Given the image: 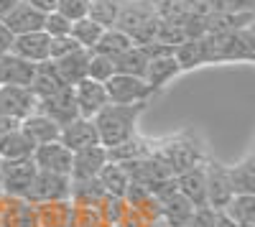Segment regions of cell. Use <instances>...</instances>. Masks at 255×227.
<instances>
[{"instance_id":"obj_16","label":"cell","mask_w":255,"mask_h":227,"mask_svg":"<svg viewBox=\"0 0 255 227\" xmlns=\"http://www.w3.org/2000/svg\"><path fill=\"white\" fill-rule=\"evenodd\" d=\"M207 161V158H204ZM176 179V189L184 199L191 202V207H207V184H204V163L194 169H186L174 176Z\"/></svg>"},{"instance_id":"obj_23","label":"cell","mask_w":255,"mask_h":227,"mask_svg":"<svg viewBox=\"0 0 255 227\" xmlns=\"http://www.w3.org/2000/svg\"><path fill=\"white\" fill-rule=\"evenodd\" d=\"M97 181H100L102 192L108 194V197H125L128 184H130V176H128V171H125L123 163L108 161V163L102 166V171L97 174Z\"/></svg>"},{"instance_id":"obj_4","label":"cell","mask_w":255,"mask_h":227,"mask_svg":"<svg viewBox=\"0 0 255 227\" xmlns=\"http://www.w3.org/2000/svg\"><path fill=\"white\" fill-rule=\"evenodd\" d=\"M204 184H207V207H212L215 212H222L232 202V197H235L230 171L225 163L207 158L204 161Z\"/></svg>"},{"instance_id":"obj_14","label":"cell","mask_w":255,"mask_h":227,"mask_svg":"<svg viewBox=\"0 0 255 227\" xmlns=\"http://www.w3.org/2000/svg\"><path fill=\"white\" fill-rule=\"evenodd\" d=\"M59 143H61V146H67L72 153L79 151V148H87V146H97L100 138H97L95 122L87 120V117H74L72 122L61 125V130H59Z\"/></svg>"},{"instance_id":"obj_42","label":"cell","mask_w":255,"mask_h":227,"mask_svg":"<svg viewBox=\"0 0 255 227\" xmlns=\"http://www.w3.org/2000/svg\"><path fill=\"white\" fill-rule=\"evenodd\" d=\"M18 128H20V120H13V117H3V115H0V138L8 135V133H13V130H18Z\"/></svg>"},{"instance_id":"obj_32","label":"cell","mask_w":255,"mask_h":227,"mask_svg":"<svg viewBox=\"0 0 255 227\" xmlns=\"http://www.w3.org/2000/svg\"><path fill=\"white\" fill-rule=\"evenodd\" d=\"M227 171H230V181L235 194H255V158L253 156H248L235 166H227Z\"/></svg>"},{"instance_id":"obj_18","label":"cell","mask_w":255,"mask_h":227,"mask_svg":"<svg viewBox=\"0 0 255 227\" xmlns=\"http://www.w3.org/2000/svg\"><path fill=\"white\" fill-rule=\"evenodd\" d=\"M56 74L61 77V82L67 87H74L77 82L87 79V64H90V51L87 49H77L69 56H61L56 61H51Z\"/></svg>"},{"instance_id":"obj_27","label":"cell","mask_w":255,"mask_h":227,"mask_svg":"<svg viewBox=\"0 0 255 227\" xmlns=\"http://www.w3.org/2000/svg\"><path fill=\"white\" fill-rule=\"evenodd\" d=\"M174 59H176L181 72L207 64V59H204V36L202 38H184L181 44H176L174 46Z\"/></svg>"},{"instance_id":"obj_28","label":"cell","mask_w":255,"mask_h":227,"mask_svg":"<svg viewBox=\"0 0 255 227\" xmlns=\"http://www.w3.org/2000/svg\"><path fill=\"white\" fill-rule=\"evenodd\" d=\"M238 227H255V194H235L222 210Z\"/></svg>"},{"instance_id":"obj_2","label":"cell","mask_w":255,"mask_h":227,"mask_svg":"<svg viewBox=\"0 0 255 227\" xmlns=\"http://www.w3.org/2000/svg\"><path fill=\"white\" fill-rule=\"evenodd\" d=\"M151 156L156 161H161L168 169V174H174V176L186 171V169L199 166L207 158L204 146L197 140V135L189 133V130L161 138V140H151Z\"/></svg>"},{"instance_id":"obj_17","label":"cell","mask_w":255,"mask_h":227,"mask_svg":"<svg viewBox=\"0 0 255 227\" xmlns=\"http://www.w3.org/2000/svg\"><path fill=\"white\" fill-rule=\"evenodd\" d=\"M36 74V64L20 59L15 54L0 56V85H13V87H31Z\"/></svg>"},{"instance_id":"obj_7","label":"cell","mask_w":255,"mask_h":227,"mask_svg":"<svg viewBox=\"0 0 255 227\" xmlns=\"http://www.w3.org/2000/svg\"><path fill=\"white\" fill-rule=\"evenodd\" d=\"M36 113L51 117L56 125H67V122H72L74 117H79L77 113V102H74V90L72 87H61L59 92L44 97L36 102Z\"/></svg>"},{"instance_id":"obj_49","label":"cell","mask_w":255,"mask_h":227,"mask_svg":"<svg viewBox=\"0 0 255 227\" xmlns=\"http://www.w3.org/2000/svg\"><path fill=\"white\" fill-rule=\"evenodd\" d=\"M100 227H113V225H105V222H102V225H100Z\"/></svg>"},{"instance_id":"obj_26","label":"cell","mask_w":255,"mask_h":227,"mask_svg":"<svg viewBox=\"0 0 255 227\" xmlns=\"http://www.w3.org/2000/svg\"><path fill=\"white\" fill-rule=\"evenodd\" d=\"M33 143L23 130H13L8 135L0 138V158L3 161H20V158H31L33 156Z\"/></svg>"},{"instance_id":"obj_36","label":"cell","mask_w":255,"mask_h":227,"mask_svg":"<svg viewBox=\"0 0 255 227\" xmlns=\"http://www.w3.org/2000/svg\"><path fill=\"white\" fill-rule=\"evenodd\" d=\"M113 74H115L113 59H108V56H102V54H95V51H90L87 79H92V82H100V85H105V82H108Z\"/></svg>"},{"instance_id":"obj_43","label":"cell","mask_w":255,"mask_h":227,"mask_svg":"<svg viewBox=\"0 0 255 227\" xmlns=\"http://www.w3.org/2000/svg\"><path fill=\"white\" fill-rule=\"evenodd\" d=\"M10 44H13V36L8 33V28L0 23V56H5L10 51Z\"/></svg>"},{"instance_id":"obj_3","label":"cell","mask_w":255,"mask_h":227,"mask_svg":"<svg viewBox=\"0 0 255 227\" xmlns=\"http://www.w3.org/2000/svg\"><path fill=\"white\" fill-rule=\"evenodd\" d=\"M105 92L113 105H138V102H151V97H156V92L145 85V79L128 74H113L105 82Z\"/></svg>"},{"instance_id":"obj_39","label":"cell","mask_w":255,"mask_h":227,"mask_svg":"<svg viewBox=\"0 0 255 227\" xmlns=\"http://www.w3.org/2000/svg\"><path fill=\"white\" fill-rule=\"evenodd\" d=\"M102 217L97 207H74L72 212V227H100Z\"/></svg>"},{"instance_id":"obj_29","label":"cell","mask_w":255,"mask_h":227,"mask_svg":"<svg viewBox=\"0 0 255 227\" xmlns=\"http://www.w3.org/2000/svg\"><path fill=\"white\" fill-rule=\"evenodd\" d=\"M108 197L102 192L97 179H84V181H72V194L69 202L74 207H100V202Z\"/></svg>"},{"instance_id":"obj_50","label":"cell","mask_w":255,"mask_h":227,"mask_svg":"<svg viewBox=\"0 0 255 227\" xmlns=\"http://www.w3.org/2000/svg\"><path fill=\"white\" fill-rule=\"evenodd\" d=\"M0 199H3V192H0Z\"/></svg>"},{"instance_id":"obj_11","label":"cell","mask_w":255,"mask_h":227,"mask_svg":"<svg viewBox=\"0 0 255 227\" xmlns=\"http://www.w3.org/2000/svg\"><path fill=\"white\" fill-rule=\"evenodd\" d=\"M108 148L105 146H87L72 153V171L69 179L72 181H84V179H97V174L102 171V166L108 163Z\"/></svg>"},{"instance_id":"obj_24","label":"cell","mask_w":255,"mask_h":227,"mask_svg":"<svg viewBox=\"0 0 255 227\" xmlns=\"http://www.w3.org/2000/svg\"><path fill=\"white\" fill-rule=\"evenodd\" d=\"M148 156H151V140L140 138L138 133L133 138H128L125 143H120V146L108 148V158L113 163H133V161H140Z\"/></svg>"},{"instance_id":"obj_46","label":"cell","mask_w":255,"mask_h":227,"mask_svg":"<svg viewBox=\"0 0 255 227\" xmlns=\"http://www.w3.org/2000/svg\"><path fill=\"white\" fill-rule=\"evenodd\" d=\"M15 3H20V0H0V15H5V13H8Z\"/></svg>"},{"instance_id":"obj_1","label":"cell","mask_w":255,"mask_h":227,"mask_svg":"<svg viewBox=\"0 0 255 227\" xmlns=\"http://www.w3.org/2000/svg\"><path fill=\"white\" fill-rule=\"evenodd\" d=\"M145 108H148V102H138V105H113V102H108L92 117L100 146L115 148L128 138H133L138 133V120L145 113Z\"/></svg>"},{"instance_id":"obj_48","label":"cell","mask_w":255,"mask_h":227,"mask_svg":"<svg viewBox=\"0 0 255 227\" xmlns=\"http://www.w3.org/2000/svg\"><path fill=\"white\" fill-rule=\"evenodd\" d=\"M0 174H3V158H0Z\"/></svg>"},{"instance_id":"obj_40","label":"cell","mask_w":255,"mask_h":227,"mask_svg":"<svg viewBox=\"0 0 255 227\" xmlns=\"http://www.w3.org/2000/svg\"><path fill=\"white\" fill-rule=\"evenodd\" d=\"M77 41L72 36H59V38H51L49 41V61H56L61 56H69L72 51H77Z\"/></svg>"},{"instance_id":"obj_34","label":"cell","mask_w":255,"mask_h":227,"mask_svg":"<svg viewBox=\"0 0 255 227\" xmlns=\"http://www.w3.org/2000/svg\"><path fill=\"white\" fill-rule=\"evenodd\" d=\"M120 8H123L120 0H90L87 18H92L102 28H113L120 15Z\"/></svg>"},{"instance_id":"obj_47","label":"cell","mask_w":255,"mask_h":227,"mask_svg":"<svg viewBox=\"0 0 255 227\" xmlns=\"http://www.w3.org/2000/svg\"><path fill=\"white\" fill-rule=\"evenodd\" d=\"M148 227H171V225H166V222H163V220L158 217V220H153V222H151V225H148Z\"/></svg>"},{"instance_id":"obj_10","label":"cell","mask_w":255,"mask_h":227,"mask_svg":"<svg viewBox=\"0 0 255 227\" xmlns=\"http://www.w3.org/2000/svg\"><path fill=\"white\" fill-rule=\"evenodd\" d=\"M31 161L36 163L38 171H51V174H61V176H69V171H72V151L67 146H61L59 140L36 146Z\"/></svg>"},{"instance_id":"obj_35","label":"cell","mask_w":255,"mask_h":227,"mask_svg":"<svg viewBox=\"0 0 255 227\" xmlns=\"http://www.w3.org/2000/svg\"><path fill=\"white\" fill-rule=\"evenodd\" d=\"M97 210H100V217H102L105 225L118 227V222L128 215V204H125L123 197H105V199L100 202Z\"/></svg>"},{"instance_id":"obj_19","label":"cell","mask_w":255,"mask_h":227,"mask_svg":"<svg viewBox=\"0 0 255 227\" xmlns=\"http://www.w3.org/2000/svg\"><path fill=\"white\" fill-rule=\"evenodd\" d=\"M179 64L174 54H163V56H153L151 61H148V69H145V85L151 87L153 92H161L168 82H171L176 74H179Z\"/></svg>"},{"instance_id":"obj_8","label":"cell","mask_w":255,"mask_h":227,"mask_svg":"<svg viewBox=\"0 0 255 227\" xmlns=\"http://www.w3.org/2000/svg\"><path fill=\"white\" fill-rule=\"evenodd\" d=\"M36 97L28 87H13V85H0V115L13 117V120H26L36 113Z\"/></svg>"},{"instance_id":"obj_25","label":"cell","mask_w":255,"mask_h":227,"mask_svg":"<svg viewBox=\"0 0 255 227\" xmlns=\"http://www.w3.org/2000/svg\"><path fill=\"white\" fill-rule=\"evenodd\" d=\"M148 54L143 51V46H130L128 51H123L120 56L113 59V67H115V74H128V77H145V69H148Z\"/></svg>"},{"instance_id":"obj_9","label":"cell","mask_w":255,"mask_h":227,"mask_svg":"<svg viewBox=\"0 0 255 227\" xmlns=\"http://www.w3.org/2000/svg\"><path fill=\"white\" fill-rule=\"evenodd\" d=\"M44 18H46V13H41L33 5H28L26 0H20L5 15H0V23L8 28L10 36H23V33H33V31H44Z\"/></svg>"},{"instance_id":"obj_22","label":"cell","mask_w":255,"mask_h":227,"mask_svg":"<svg viewBox=\"0 0 255 227\" xmlns=\"http://www.w3.org/2000/svg\"><path fill=\"white\" fill-rule=\"evenodd\" d=\"M61 87H67V85H64L61 77L56 74L51 61H41V64H36V74H33V82H31V87H28L36 100H44V97L59 92Z\"/></svg>"},{"instance_id":"obj_45","label":"cell","mask_w":255,"mask_h":227,"mask_svg":"<svg viewBox=\"0 0 255 227\" xmlns=\"http://www.w3.org/2000/svg\"><path fill=\"white\" fill-rule=\"evenodd\" d=\"M217 227H238V225L232 222L227 215H222V212H220V215H217Z\"/></svg>"},{"instance_id":"obj_38","label":"cell","mask_w":255,"mask_h":227,"mask_svg":"<svg viewBox=\"0 0 255 227\" xmlns=\"http://www.w3.org/2000/svg\"><path fill=\"white\" fill-rule=\"evenodd\" d=\"M69 31H72V23H69V20L64 18L61 13H56V10L46 13V18H44V33H46L49 38L69 36Z\"/></svg>"},{"instance_id":"obj_5","label":"cell","mask_w":255,"mask_h":227,"mask_svg":"<svg viewBox=\"0 0 255 227\" xmlns=\"http://www.w3.org/2000/svg\"><path fill=\"white\" fill-rule=\"evenodd\" d=\"M69 194H72L69 176L51 174V171H36L23 199H28L31 204H46V202H64V199H69Z\"/></svg>"},{"instance_id":"obj_33","label":"cell","mask_w":255,"mask_h":227,"mask_svg":"<svg viewBox=\"0 0 255 227\" xmlns=\"http://www.w3.org/2000/svg\"><path fill=\"white\" fill-rule=\"evenodd\" d=\"M102 31H105V28H102L100 23H95L92 18H79V20H74V23H72L69 36L77 41V46H79V49L92 51L95 44L100 41V36H102Z\"/></svg>"},{"instance_id":"obj_13","label":"cell","mask_w":255,"mask_h":227,"mask_svg":"<svg viewBox=\"0 0 255 227\" xmlns=\"http://www.w3.org/2000/svg\"><path fill=\"white\" fill-rule=\"evenodd\" d=\"M72 90H74V102H77L79 117L92 120V117L110 102V100H108V92H105V85H100V82H92V79L77 82Z\"/></svg>"},{"instance_id":"obj_12","label":"cell","mask_w":255,"mask_h":227,"mask_svg":"<svg viewBox=\"0 0 255 227\" xmlns=\"http://www.w3.org/2000/svg\"><path fill=\"white\" fill-rule=\"evenodd\" d=\"M0 227H38L36 204L23 197H5L0 199Z\"/></svg>"},{"instance_id":"obj_6","label":"cell","mask_w":255,"mask_h":227,"mask_svg":"<svg viewBox=\"0 0 255 227\" xmlns=\"http://www.w3.org/2000/svg\"><path fill=\"white\" fill-rule=\"evenodd\" d=\"M36 163L31 158L20 161H3V174H0V192L5 197H26L31 181L36 176Z\"/></svg>"},{"instance_id":"obj_31","label":"cell","mask_w":255,"mask_h":227,"mask_svg":"<svg viewBox=\"0 0 255 227\" xmlns=\"http://www.w3.org/2000/svg\"><path fill=\"white\" fill-rule=\"evenodd\" d=\"M133 46V41H130V36L128 33H123L120 28H105L102 31V36H100V41L95 44V54H102V56H108V59H115V56H120L123 51H128Z\"/></svg>"},{"instance_id":"obj_15","label":"cell","mask_w":255,"mask_h":227,"mask_svg":"<svg viewBox=\"0 0 255 227\" xmlns=\"http://www.w3.org/2000/svg\"><path fill=\"white\" fill-rule=\"evenodd\" d=\"M49 36L44 31H33V33H23V36H13L10 44V54L31 61V64H41L49 61Z\"/></svg>"},{"instance_id":"obj_21","label":"cell","mask_w":255,"mask_h":227,"mask_svg":"<svg viewBox=\"0 0 255 227\" xmlns=\"http://www.w3.org/2000/svg\"><path fill=\"white\" fill-rule=\"evenodd\" d=\"M72 212H74V204L69 199L36 204L38 227H72Z\"/></svg>"},{"instance_id":"obj_41","label":"cell","mask_w":255,"mask_h":227,"mask_svg":"<svg viewBox=\"0 0 255 227\" xmlns=\"http://www.w3.org/2000/svg\"><path fill=\"white\" fill-rule=\"evenodd\" d=\"M217 215L220 212H215L212 207H194L184 227H217Z\"/></svg>"},{"instance_id":"obj_44","label":"cell","mask_w":255,"mask_h":227,"mask_svg":"<svg viewBox=\"0 0 255 227\" xmlns=\"http://www.w3.org/2000/svg\"><path fill=\"white\" fill-rule=\"evenodd\" d=\"M26 3L33 5L36 10H41V13H51L56 8V0H26Z\"/></svg>"},{"instance_id":"obj_30","label":"cell","mask_w":255,"mask_h":227,"mask_svg":"<svg viewBox=\"0 0 255 227\" xmlns=\"http://www.w3.org/2000/svg\"><path fill=\"white\" fill-rule=\"evenodd\" d=\"M158 207H161V220H163L166 225H171V227H184V225H186V220L191 217V212H194L191 202H189V199H184L179 192H176V194H171L166 202H161Z\"/></svg>"},{"instance_id":"obj_37","label":"cell","mask_w":255,"mask_h":227,"mask_svg":"<svg viewBox=\"0 0 255 227\" xmlns=\"http://www.w3.org/2000/svg\"><path fill=\"white\" fill-rule=\"evenodd\" d=\"M87 8H90V0H56V13H61L64 18L74 23L79 18H87Z\"/></svg>"},{"instance_id":"obj_20","label":"cell","mask_w":255,"mask_h":227,"mask_svg":"<svg viewBox=\"0 0 255 227\" xmlns=\"http://www.w3.org/2000/svg\"><path fill=\"white\" fill-rule=\"evenodd\" d=\"M20 130H23L33 146H44V143H51V140H59V125L46 117V115H41V113H33L28 115L26 120H20Z\"/></svg>"}]
</instances>
